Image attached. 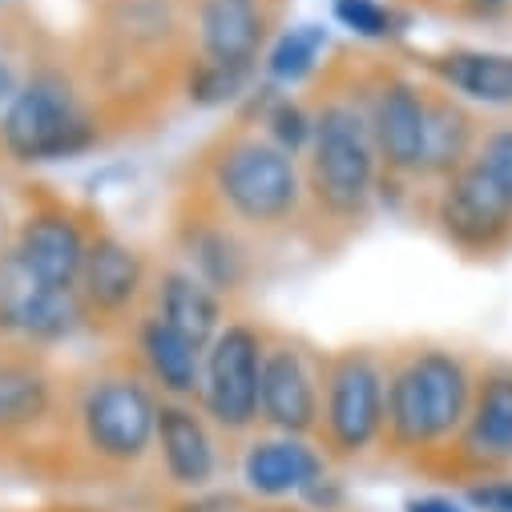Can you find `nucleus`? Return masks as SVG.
Masks as SVG:
<instances>
[{
	"mask_svg": "<svg viewBox=\"0 0 512 512\" xmlns=\"http://www.w3.org/2000/svg\"><path fill=\"white\" fill-rule=\"evenodd\" d=\"M388 428L404 448L444 440L468 420V371L444 351H424L388 383Z\"/></svg>",
	"mask_w": 512,
	"mask_h": 512,
	"instance_id": "nucleus-1",
	"label": "nucleus"
},
{
	"mask_svg": "<svg viewBox=\"0 0 512 512\" xmlns=\"http://www.w3.org/2000/svg\"><path fill=\"white\" fill-rule=\"evenodd\" d=\"M315 194L335 214H355L375 182V142L367 117L351 105H327L311 130Z\"/></svg>",
	"mask_w": 512,
	"mask_h": 512,
	"instance_id": "nucleus-2",
	"label": "nucleus"
},
{
	"mask_svg": "<svg viewBox=\"0 0 512 512\" xmlns=\"http://www.w3.org/2000/svg\"><path fill=\"white\" fill-rule=\"evenodd\" d=\"M0 138L21 162H53L81 154L93 142V130L57 77H37L13 97L5 121H0Z\"/></svg>",
	"mask_w": 512,
	"mask_h": 512,
	"instance_id": "nucleus-3",
	"label": "nucleus"
},
{
	"mask_svg": "<svg viewBox=\"0 0 512 512\" xmlns=\"http://www.w3.org/2000/svg\"><path fill=\"white\" fill-rule=\"evenodd\" d=\"M214 182L238 218L259 222V226H271L299 206L295 158L259 138L230 146L214 170Z\"/></svg>",
	"mask_w": 512,
	"mask_h": 512,
	"instance_id": "nucleus-4",
	"label": "nucleus"
},
{
	"mask_svg": "<svg viewBox=\"0 0 512 512\" xmlns=\"http://www.w3.org/2000/svg\"><path fill=\"white\" fill-rule=\"evenodd\" d=\"M259 363L263 343L250 327H226L210 339L202 367L206 412L222 428H246L259 416Z\"/></svg>",
	"mask_w": 512,
	"mask_h": 512,
	"instance_id": "nucleus-5",
	"label": "nucleus"
},
{
	"mask_svg": "<svg viewBox=\"0 0 512 512\" xmlns=\"http://www.w3.org/2000/svg\"><path fill=\"white\" fill-rule=\"evenodd\" d=\"M81 420L105 460H138L158 432V404L134 379H105L85 396Z\"/></svg>",
	"mask_w": 512,
	"mask_h": 512,
	"instance_id": "nucleus-6",
	"label": "nucleus"
},
{
	"mask_svg": "<svg viewBox=\"0 0 512 512\" xmlns=\"http://www.w3.org/2000/svg\"><path fill=\"white\" fill-rule=\"evenodd\" d=\"M440 226L464 250H492L512 230V194L480 162H468L448 178Z\"/></svg>",
	"mask_w": 512,
	"mask_h": 512,
	"instance_id": "nucleus-7",
	"label": "nucleus"
},
{
	"mask_svg": "<svg viewBox=\"0 0 512 512\" xmlns=\"http://www.w3.org/2000/svg\"><path fill=\"white\" fill-rule=\"evenodd\" d=\"M388 416L383 371L367 355H347L335 363L327 383V432L339 452H363Z\"/></svg>",
	"mask_w": 512,
	"mask_h": 512,
	"instance_id": "nucleus-8",
	"label": "nucleus"
},
{
	"mask_svg": "<svg viewBox=\"0 0 512 512\" xmlns=\"http://www.w3.org/2000/svg\"><path fill=\"white\" fill-rule=\"evenodd\" d=\"M259 416L271 428L287 432V436H299V432L315 428V416H319L315 375L307 371L299 351H291V347L263 351V363H259Z\"/></svg>",
	"mask_w": 512,
	"mask_h": 512,
	"instance_id": "nucleus-9",
	"label": "nucleus"
},
{
	"mask_svg": "<svg viewBox=\"0 0 512 512\" xmlns=\"http://www.w3.org/2000/svg\"><path fill=\"white\" fill-rule=\"evenodd\" d=\"M85 238L65 214H37L25 222L17 242V263L53 291H73L85 267Z\"/></svg>",
	"mask_w": 512,
	"mask_h": 512,
	"instance_id": "nucleus-10",
	"label": "nucleus"
},
{
	"mask_svg": "<svg viewBox=\"0 0 512 512\" xmlns=\"http://www.w3.org/2000/svg\"><path fill=\"white\" fill-rule=\"evenodd\" d=\"M424 121H428V101L408 81L383 85L371 105V117H367L375 154H383V162L392 170H420Z\"/></svg>",
	"mask_w": 512,
	"mask_h": 512,
	"instance_id": "nucleus-11",
	"label": "nucleus"
},
{
	"mask_svg": "<svg viewBox=\"0 0 512 512\" xmlns=\"http://www.w3.org/2000/svg\"><path fill=\"white\" fill-rule=\"evenodd\" d=\"M73 291H53L37 283L17 254L0 267V323H9L29 335H65L73 327Z\"/></svg>",
	"mask_w": 512,
	"mask_h": 512,
	"instance_id": "nucleus-12",
	"label": "nucleus"
},
{
	"mask_svg": "<svg viewBox=\"0 0 512 512\" xmlns=\"http://www.w3.org/2000/svg\"><path fill=\"white\" fill-rule=\"evenodd\" d=\"M267 21L254 0H206L198 13V41L206 61L250 69L263 49Z\"/></svg>",
	"mask_w": 512,
	"mask_h": 512,
	"instance_id": "nucleus-13",
	"label": "nucleus"
},
{
	"mask_svg": "<svg viewBox=\"0 0 512 512\" xmlns=\"http://www.w3.org/2000/svg\"><path fill=\"white\" fill-rule=\"evenodd\" d=\"M158 444H162V460L174 484L182 488H202L214 476V440L206 432V424L182 408V404H162L158 408Z\"/></svg>",
	"mask_w": 512,
	"mask_h": 512,
	"instance_id": "nucleus-14",
	"label": "nucleus"
},
{
	"mask_svg": "<svg viewBox=\"0 0 512 512\" xmlns=\"http://www.w3.org/2000/svg\"><path fill=\"white\" fill-rule=\"evenodd\" d=\"M323 464L319 456L299 444V440H263L246 452V464H242V476L250 484V492L259 496H291V492H303L319 480Z\"/></svg>",
	"mask_w": 512,
	"mask_h": 512,
	"instance_id": "nucleus-15",
	"label": "nucleus"
},
{
	"mask_svg": "<svg viewBox=\"0 0 512 512\" xmlns=\"http://www.w3.org/2000/svg\"><path fill=\"white\" fill-rule=\"evenodd\" d=\"M81 287L85 299L97 311H121L130 307L138 287H142V263L130 246H121L117 238H97L85 250V267H81Z\"/></svg>",
	"mask_w": 512,
	"mask_h": 512,
	"instance_id": "nucleus-16",
	"label": "nucleus"
},
{
	"mask_svg": "<svg viewBox=\"0 0 512 512\" xmlns=\"http://www.w3.org/2000/svg\"><path fill=\"white\" fill-rule=\"evenodd\" d=\"M464 448L480 464L512 460V375H492L476 396L464 428Z\"/></svg>",
	"mask_w": 512,
	"mask_h": 512,
	"instance_id": "nucleus-17",
	"label": "nucleus"
},
{
	"mask_svg": "<svg viewBox=\"0 0 512 512\" xmlns=\"http://www.w3.org/2000/svg\"><path fill=\"white\" fill-rule=\"evenodd\" d=\"M436 77L484 105H512V53H480V49H460L448 57L432 61Z\"/></svg>",
	"mask_w": 512,
	"mask_h": 512,
	"instance_id": "nucleus-18",
	"label": "nucleus"
},
{
	"mask_svg": "<svg viewBox=\"0 0 512 512\" xmlns=\"http://www.w3.org/2000/svg\"><path fill=\"white\" fill-rule=\"evenodd\" d=\"M142 355L154 371V379L174 396H190L202 379V347L174 331L162 315L142 327Z\"/></svg>",
	"mask_w": 512,
	"mask_h": 512,
	"instance_id": "nucleus-19",
	"label": "nucleus"
},
{
	"mask_svg": "<svg viewBox=\"0 0 512 512\" xmlns=\"http://www.w3.org/2000/svg\"><path fill=\"white\" fill-rule=\"evenodd\" d=\"M218 299L214 291L194 279V275H166L162 283V319L182 331L186 339H194L198 347H206L218 335Z\"/></svg>",
	"mask_w": 512,
	"mask_h": 512,
	"instance_id": "nucleus-20",
	"label": "nucleus"
},
{
	"mask_svg": "<svg viewBox=\"0 0 512 512\" xmlns=\"http://www.w3.org/2000/svg\"><path fill=\"white\" fill-rule=\"evenodd\" d=\"M472 142V125L452 101H428V121H424V158L420 170L428 174H456L464 166Z\"/></svg>",
	"mask_w": 512,
	"mask_h": 512,
	"instance_id": "nucleus-21",
	"label": "nucleus"
},
{
	"mask_svg": "<svg viewBox=\"0 0 512 512\" xmlns=\"http://www.w3.org/2000/svg\"><path fill=\"white\" fill-rule=\"evenodd\" d=\"M49 404L45 379L33 371H0V432L33 424Z\"/></svg>",
	"mask_w": 512,
	"mask_h": 512,
	"instance_id": "nucleus-22",
	"label": "nucleus"
},
{
	"mask_svg": "<svg viewBox=\"0 0 512 512\" xmlns=\"http://www.w3.org/2000/svg\"><path fill=\"white\" fill-rule=\"evenodd\" d=\"M323 29H315V25H303V29H295V33H287L275 49H271V73L279 77V81H299V77H307L311 69H315V61H319V49H323Z\"/></svg>",
	"mask_w": 512,
	"mask_h": 512,
	"instance_id": "nucleus-23",
	"label": "nucleus"
},
{
	"mask_svg": "<svg viewBox=\"0 0 512 512\" xmlns=\"http://www.w3.org/2000/svg\"><path fill=\"white\" fill-rule=\"evenodd\" d=\"M246 73L250 69H238V65H222V61H206L202 57V65L190 77V97L202 101V105H218V101H226V97H234L242 89Z\"/></svg>",
	"mask_w": 512,
	"mask_h": 512,
	"instance_id": "nucleus-24",
	"label": "nucleus"
},
{
	"mask_svg": "<svg viewBox=\"0 0 512 512\" xmlns=\"http://www.w3.org/2000/svg\"><path fill=\"white\" fill-rule=\"evenodd\" d=\"M335 21L359 37H388L392 33V13L383 9L379 0H335Z\"/></svg>",
	"mask_w": 512,
	"mask_h": 512,
	"instance_id": "nucleus-25",
	"label": "nucleus"
},
{
	"mask_svg": "<svg viewBox=\"0 0 512 512\" xmlns=\"http://www.w3.org/2000/svg\"><path fill=\"white\" fill-rule=\"evenodd\" d=\"M508 194H512V130H496V134H488V142H484V150H480V158H476Z\"/></svg>",
	"mask_w": 512,
	"mask_h": 512,
	"instance_id": "nucleus-26",
	"label": "nucleus"
},
{
	"mask_svg": "<svg viewBox=\"0 0 512 512\" xmlns=\"http://www.w3.org/2000/svg\"><path fill=\"white\" fill-rule=\"evenodd\" d=\"M271 134H275V142H279V150H299L303 142H311V121L303 117V109H295V105H279L275 113H271Z\"/></svg>",
	"mask_w": 512,
	"mask_h": 512,
	"instance_id": "nucleus-27",
	"label": "nucleus"
},
{
	"mask_svg": "<svg viewBox=\"0 0 512 512\" xmlns=\"http://www.w3.org/2000/svg\"><path fill=\"white\" fill-rule=\"evenodd\" d=\"M472 504L484 512H512V484H488L472 492Z\"/></svg>",
	"mask_w": 512,
	"mask_h": 512,
	"instance_id": "nucleus-28",
	"label": "nucleus"
},
{
	"mask_svg": "<svg viewBox=\"0 0 512 512\" xmlns=\"http://www.w3.org/2000/svg\"><path fill=\"white\" fill-rule=\"evenodd\" d=\"M17 93H21L17 73H13V65H9V57L0 53V121H5V113H9V105H13Z\"/></svg>",
	"mask_w": 512,
	"mask_h": 512,
	"instance_id": "nucleus-29",
	"label": "nucleus"
},
{
	"mask_svg": "<svg viewBox=\"0 0 512 512\" xmlns=\"http://www.w3.org/2000/svg\"><path fill=\"white\" fill-rule=\"evenodd\" d=\"M408 512H464V508L448 496H424V500H412Z\"/></svg>",
	"mask_w": 512,
	"mask_h": 512,
	"instance_id": "nucleus-30",
	"label": "nucleus"
},
{
	"mask_svg": "<svg viewBox=\"0 0 512 512\" xmlns=\"http://www.w3.org/2000/svg\"><path fill=\"white\" fill-rule=\"evenodd\" d=\"M464 5H468L476 17H500V13L512 5V0H464Z\"/></svg>",
	"mask_w": 512,
	"mask_h": 512,
	"instance_id": "nucleus-31",
	"label": "nucleus"
}]
</instances>
